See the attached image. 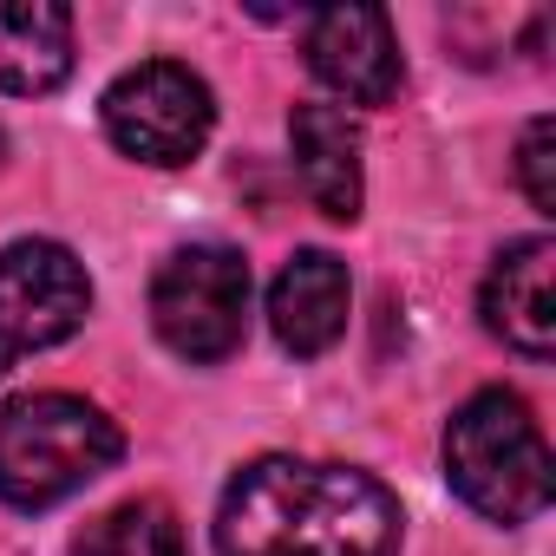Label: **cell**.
Listing matches in <instances>:
<instances>
[{
    "instance_id": "3",
    "label": "cell",
    "mask_w": 556,
    "mask_h": 556,
    "mask_svg": "<svg viewBox=\"0 0 556 556\" xmlns=\"http://www.w3.org/2000/svg\"><path fill=\"white\" fill-rule=\"evenodd\" d=\"M445 478L491 523H530L549 504V445L530 406L504 387L465 400L445 426Z\"/></svg>"
},
{
    "instance_id": "12",
    "label": "cell",
    "mask_w": 556,
    "mask_h": 556,
    "mask_svg": "<svg viewBox=\"0 0 556 556\" xmlns=\"http://www.w3.org/2000/svg\"><path fill=\"white\" fill-rule=\"evenodd\" d=\"M73 556H190V543H184V523H177L170 504L131 497V504L105 510L99 523H86Z\"/></svg>"
},
{
    "instance_id": "8",
    "label": "cell",
    "mask_w": 556,
    "mask_h": 556,
    "mask_svg": "<svg viewBox=\"0 0 556 556\" xmlns=\"http://www.w3.org/2000/svg\"><path fill=\"white\" fill-rule=\"evenodd\" d=\"M549 275H556V242L549 236H523V242H510L491 262L484 302H478L484 328L504 348L530 354V361H549V348H556V289H549Z\"/></svg>"
},
{
    "instance_id": "14",
    "label": "cell",
    "mask_w": 556,
    "mask_h": 556,
    "mask_svg": "<svg viewBox=\"0 0 556 556\" xmlns=\"http://www.w3.org/2000/svg\"><path fill=\"white\" fill-rule=\"evenodd\" d=\"M0 164H8V138H0Z\"/></svg>"
},
{
    "instance_id": "1",
    "label": "cell",
    "mask_w": 556,
    "mask_h": 556,
    "mask_svg": "<svg viewBox=\"0 0 556 556\" xmlns=\"http://www.w3.org/2000/svg\"><path fill=\"white\" fill-rule=\"evenodd\" d=\"M216 556H400V504L354 465L255 458L223 491Z\"/></svg>"
},
{
    "instance_id": "13",
    "label": "cell",
    "mask_w": 556,
    "mask_h": 556,
    "mask_svg": "<svg viewBox=\"0 0 556 556\" xmlns=\"http://www.w3.org/2000/svg\"><path fill=\"white\" fill-rule=\"evenodd\" d=\"M517 170H523L530 203H536V210H556V184H549V118H530L523 151H517Z\"/></svg>"
},
{
    "instance_id": "4",
    "label": "cell",
    "mask_w": 556,
    "mask_h": 556,
    "mask_svg": "<svg viewBox=\"0 0 556 556\" xmlns=\"http://www.w3.org/2000/svg\"><path fill=\"white\" fill-rule=\"evenodd\" d=\"M151 321L170 354L184 361H223L242 348L249 328V262L223 242L177 249L151 282Z\"/></svg>"
},
{
    "instance_id": "11",
    "label": "cell",
    "mask_w": 556,
    "mask_h": 556,
    "mask_svg": "<svg viewBox=\"0 0 556 556\" xmlns=\"http://www.w3.org/2000/svg\"><path fill=\"white\" fill-rule=\"evenodd\" d=\"M73 73V14L60 0H0V92H53Z\"/></svg>"
},
{
    "instance_id": "2",
    "label": "cell",
    "mask_w": 556,
    "mask_h": 556,
    "mask_svg": "<svg viewBox=\"0 0 556 556\" xmlns=\"http://www.w3.org/2000/svg\"><path fill=\"white\" fill-rule=\"evenodd\" d=\"M125 458V432L73 393H27L0 413V497L14 510H53Z\"/></svg>"
},
{
    "instance_id": "7",
    "label": "cell",
    "mask_w": 556,
    "mask_h": 556,
    "mask_svg": "<svg viewBox=\"0 0 556 556\" xmlns=\"http://www.w3.org/2000/svg\"><path fill=\"white\" fill-rule=\"evenodd\" d=\"M308 66L321 86H334L354 105H387L406 79L393 21L380 8H321L308 21Z\"/></svg>"
},
{
    "instance_id": "9",
    "label": "cell",
    "mask_w": 556,
    "mask_h": 556,
    "mask_svg": "<svg viewBox=\"0 0 556 556\" xmlns=\"http://www.w3.org/2000/svg\"><path fill=\"white\" fill-rule=\"evenodd\" d=\"M268 328L295 361H315L348 328V262L328 249H302L268 289Z\"/></svg>"
},
{
    "instance_id": "6",
    "label": "cell",
    "mask_w": 556,
    "mask_h": 556,
    "mask_svg": "<svg viewBox=\"0 0 556 556\" xmlns=\"http://www.w3.org/2000/svg\"><path fill=\"white\" fill-rule=\"evenodd\" d=\"M92 282L66 242H14L0 249V374L27 354L60 348L86 328Z\"/></svg>"
},
{
    "instance_id": "10",
    "label": "cell",
    "mask_w": 556,
    "mask_h": 556,
    "mask_svg": "<svg viewBox=\"0 0 556 556\" xmlns=\"http://www.w3.org/2000/svg\"><path fill=\"white\" fill-rule=\"evenodd\" d=\"M289 144L302 190L315 197L321 216L354 223L361 216V131L341 105H295L289 112Z\"/></svg>"
},
{
    "instance_id": "5",
    "label": "cell",
    "mask_w": 556,
    "mask_h": 556,
    "mask_svg": "<svg viewBox=\"0 0 556 556\" xmlns=\"http://www.w3.org/2000/svg\"><path fill=\"white\" fill-rule=\"evenodd\" d=\"M210 125H216V99L177 60H144L105 92V138L138 164H164V170L190 164L210 144Z\"/></svg>"
}]
</instances>
